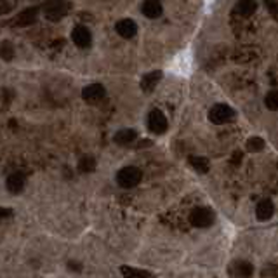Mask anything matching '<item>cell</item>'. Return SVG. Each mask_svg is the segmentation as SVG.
Returning <instances> with one entry per match:
<instances>
[{
    "label": "cell",
    "mask_w": 278,
    "mask_h": 278,
    "mask_svg": "<svg viewBox=\"0 0 278 278\" xmlns=\"http://www.w3.org/2000/svg\"><path fill=\"white\" fill-rule=\"evenodd\" d=\"M141 179H142L141 169H138V167H134V166L124 167V169H120L118 172H116V182H118L120 188H126V190H130V188H134V186H138L139 182H141Z\"/></svg>",
    "instance_id": "obj_1"
},
{
    "label": "cell",
    "mask_w": 278,
    "mask_h": 278,
    "mask_svg": "<svg viewBox=\"0 0 278 278\" xmlns=\"http://www.w3.org/2000/svg\"><path fill=\"white\" fill-rule=\"evenodd\" d=\"M72 4L66 0H56V2H47V6L44 7V16L47 21H60L70 12Z\"/></svg>",
    "instance_id": "obj_2"
},
{
    "label": "cell",
    "mask_w": 278,
    "mask_h": 278,
    "mask_svg": "<svg viewBox=\"0 0 278 278\" xmlns=\"http://www.w3.org/2000/svg\"><path fill=\"white\" fill-rule=\"evenodd\" d=\"M190 222L195 228H208L214 222V212L207 207H196L190 214Z\"/></svg>",
    "instance_id": "obj_3"
},
{
    "label": "cell",
    "mask_w": 278,
    "mask_h": 278,
    "mask_svg": "<svg viewBox=\"0 0 278 278\" xmlns=\"http://www.w3.org/2000/svg\"><path fill=\"white\" fill-rule=\"evenodd\" d=\"M36 18H38V9H36V7H28V9L21 10L20 14H16V16H14L7 24H9V26H14V28L32 26V24L36 21Z\"/></svg>",
    "instance_id": "obj_4"
},
{
    "label": "cell",
    "mask_w": 278,
    "mask_h": 278,
    "mask_svg": "<svg viewBox=\"0 0 278 278\" xmlns=\"http://www.w3.org/2000/svg\"><path fill=\"white\" fill-rule=\"evenodd\" d=\"M146 126H148L150 132L164 134L167 130V127H169V124H167L166 115H164L160 110H152V112L148 113V122H146Z\"/></svg>",
    "instance_id": "obj_5"
},
{
    "label": "cell",
    "mask_w": 278,
    "mask_h": 278,
    "mask_svg": "<svg viewBox=\"0 0 278 278\" xmlns=\"http://www.w3.org/2000/svg\"><path fill=\"white\" fill-rule=\"evenodd\" d=\"M235 116V112L230 108L228 104H216L210 108L208 112V120L216 126H221V124H226Z\"/></svg>",
    "instance_id": "obj_6"
},
{
    "label": "cell",
    "mask_w": 278,
    "mask_h": 278,
    "mask_svg": "<svg viewBox=\"0 0 278 278\" xmlns=\"http://www.w3.org/2000/svg\"><path fill=\"white\" fill-rule=\"evenodd\" d=\"M72 40L76 47H80V49H87V47H90V44H92V34H90V30L87 26L78 24V26L73 28Z\"/></svg>",
    "instance_id": "obj_7"
},
{
    "label": "cell",
    "mask_w": 278,
    "mask_h": 278,
    "mask_svg": "<svg viewBox=\"0 0 278 278\" xmlns=\"http://www.w3.org/2000/svg\"><path fill=\"white\" fill-rule=\"evenodd\" d=\"M104 96H106V89L101 84H90V86L84 87V90H82V100L90 104L100 103Z\"/></svg>",
    "instance_id": "obj_8"
},
{
    "label": "cell",
    "mask_w": 278,
    "mask_h": 278,
    "mask_svg": "<svg viewBox=\"0 0 278 278\" xmlns=\"http://www.w3.org/2000/svg\"><path fill=\"white\" fill-rule=\"evenodd\" d=\"M141 12L142 16L150 18V20H156V18L162 16L164 7L160 4V0H144L141 6Z\"/></svg>",
    "instance_id": "obj_9"
},
{
    "label": "cell",
    "mask_w": 278,
    "mask_h": 278,
    "mask_svg": "<svg viewBox=\"0 0 278 278\" xmlns=\"http://www.w3.org/2000/svg\"><path fill=\"white\" fill-rule=\"evenodd\" d=\"M115 30L122 38H132L138 34V24L134 23L132 20L126 18V20H120L118 23L115 24Z\"/></svg>",
    "instance_id": "obj_10"
},
{
    "label": "cell",
    "mask_w": 278,
    "mask_h": 278,
    "mask_svg": "<svg viewBox=\"0 0 278 278\" xmlns=\"http://www.w3.org/2000/svg\"><path fill=\"white\" fill-rule=\"evenodd\" d=\"M160 80H162V72H160V70L146 73L141 80V89L144 90V92H152V90L160 84Z\"/></svg>",
    "instance_id": "obj_11"
},
{
    "label": "cell",
    "mask_w": 278,
    "mask_h": 278,
    "mask_svg": "<svg viewBox=\"0 0 278 278\" xmlns=\"http://www.w3.org/2000/svg\"><path fill=\"white\" fill-rule=\"evenodd\" d=\"M273 214H275V206H273L272 200H262L256 207V218L259 221H268V219L273 218Z\"/></svg>",
    "instance_id": "obj_12"
},
{
    "label": "cell",
    "mask_w": 278,
    "mask_h": 278,
    "mask_svg": "<svg viewBox=\"0 0 278 278\" xmlns=\"http://www.w3.org/2000/svg\"><path fill=\"white\" fill-rule=\"evenodd\" d=\"M6 186H7V190H9V193L18 195V193H21L23 192V188H24V176L21 172L10 174L6 181Z\"/></svg>",
    "instance_id": "obj_13"
},
{
    "label": "cell",
    "mask_w": 278,
    "mask_h": 278,
    "mask_svg": "<svg viewBox=\"0 0 278 278\" xmlns=\"http://www.w3.org/2000/svg\"><path fill=\"white\" fill-rule=\"evenodd\" d=\"M256 10H258V2H256V0H240L235 6V12L244 18L252 16Z\"/></svg>",
    "instance_id": "obj_14"
},
{
    "label": "cell",
    "mask_w": 278,
    "mask_h": 278,
    "mask_svg": "<svg viewBox=\"0 0 278 278\" xmlns=\"http://www.w3.org/2000/svg\"><path fill=\"white\" fill-rule=\"evenodd\" d=\"M115 142L116 144H120V146H127V144H130V142H134L138 139V132L134 129H122V130H118V132L115 134Z\"/></svg>",
    "instance_id": "obj_15"
},
{
    "label": "cell",
    "mask_w": 278,
    "mask_h": 278,
    "mask_svg": "<svg viewBox=\"0 0 278 278\" xmlns=\"http://www.w3.org/2000/svg\"><path fill=\"white\" fill-rule=\"evenodd\" d=\"M233 273H235V276H238V278H250L252 273H254V266L247 261H238V262H235V266H233Z\"/></svg>",
    "instance_id": "obj_16"
},
{
    "label": "cell",
    "mask_w": 278,
    "mask_h": 278,
    "mask_svg": "<svg viewBox=\"0 0 278 278\" xmlns=\"http://www.w3.org/2000/svg\"><path fill=\"white\" fill-rule=\"evenodd\" d=\"M120 273H122L124 278H150L152 276V273L150 272L132 268V266H122V268H120Z\"/></svg>",
    "instance_id": "obj_17"
},
{
    "label": "cell",
    "mask_w": 278,
    "mask_h": 278,
    "mask_svg": "<svg viewBox=\"0 0 278 278\" xmlns=\"http://www.w3.org/2000/svg\"><path fill=\"white\" fill-rule=\"evenodd\" d=\"M78 170L84 174H89L96 170V158L90 155H84L82 158L78 160Z\"/></svg>",
    "instance_id": "obj_18"
},
{
    "label": "cell",
    "mask_w": 278,
    "mask_h": 278,
    "mask_svg": "<svg viewBox=\"0 0 278 278\" xmlns=\"http://www.w3.org/2000/svg\"><path fill=\"white\" fill-rule=\"evenodd\" d=\"M188 162L192 164L193 169H195L196 172H200V174H206L208 170V160L204 158V156H190Z\"/></svg>",
    "instance_id": "obj_19"
},
{
    "label": "cell",
    "mask_w": 278,
    "mask_h": 278,
    "mask_svg": "<svg viewBox=\"0 0 278 278\" xmlns=\"http://www.w3.org/2000/svg\"><path fill=\"white\" fill-rule=\"evenodd\" d=\"M264 146H266L264 139H262V138H258V136L250 138V139L247 141V150H248V152H254V153L262 152V150H264Z\"/></svg>",
    "instance_id": "obj_20"
},
{
    "label": "cell",
    "mask_w": 278,
    "mask_h": 278,
    "mask_svg": "<svg viewBox=\"0 0 278 278\" xmlns=\"http://www.w3.org/2000/svg\"><path fill=\"white\" fill-rule=\"evenodd\" d=\"M0 58L6 61H10L14 58V47L10 46V42L0 44Z\"/></svg>",
    "instance_id": "obj_21"
},
{
    "label": "cell",
    "mask_w": 278,
    "mask_h": 278,
    "mask_svg": "<svg viewBox=\"0 0 278 278\" xmlns=\"http://www.w3.org/2000/svg\"><path fill=\"white\" fill-rule=\"evenodd\" d=\"M264 104H266V108H268V110L276 112V110H278V92H276V90H272V92L266 96Z\"/></svg>",
    "instance_id": "obj_22"
},
{
    "label": "cell",
    "mask_w": 278,
    "mask_h": 278,
    "mask_svg": "<svg viewBox=\"0 0 278 278\" xmlns=\"http://www.w3.org/2000/svg\"><path fill=\"white\" fill-rule=\"evenodd\" d=\"M16 7V0H0V16L7 14Z\"/></svg>",
    "instance_id": "obj_23"
},
{
    "label": "cell",
    "mask_w": 278,
    "mask_h": 278,
    "mask_svg": "<svg viewBox=\"0 0 278 278\" xmlns=\"http://www.w3.org/2000/svg\"><path fill=\"white\" fill-rule=\"evenodd\" d=\"M68 268L72 270V272H80V270H82V264L75 261H68Z\"/></svg>",
    "instance_id": "obj_24"
},
{
    "label": "cell",
    "mask_w": 278,
    "mask_h": 278,
    "mask_svg": "<svg viewBox=\"0 0 278 278\" xmlns=\"http://www.w3.org/2000/svg\"><path fill=\"white\" fill-rule=\"evenodd\" d=\"M9 216H12V210H10V208L0 207V219H6V218H9Z\"/></svg>",
    "instance_id": "obj_25"
},
{
    "label": "cell",
    "mask_w": 278,
    "mask_h": 278,
    "mask_svg": "<svg viewBox=\"0 0 278 278\" xmlns=\"http://www.w3.org/2000/svg\"><path fill=\"white\" fill-rule=\"evenodd\" d=\"M47 2H56V0H47Z\"/></svg>",
    "instance_id": "obj_26"
}]
</instances>
